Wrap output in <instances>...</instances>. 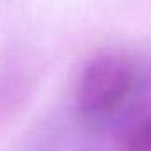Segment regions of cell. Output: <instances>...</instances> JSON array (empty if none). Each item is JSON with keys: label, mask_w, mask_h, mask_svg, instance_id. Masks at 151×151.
Returning a JSON list of instances; mask_svg holds the SVG:
<instances>
[{"label": "cell", "mask_w": 151, "mask_h": 151, "mask_svg": "<svg viewBox=\"0 0 151 151\" xmlns=\"http://www.w3.org/2000/svg\"><path fill=\"white\" fill-rule=\"evenodd\" d=\"M139 84L135 62L119 52L93 55L75 84V109L86 123L98 124L117 116Z\"/></svg>", "instance_id": "6da1fadb"}, {"label": "cell", "mask_w": 151, "mask_h": 151, "mask_svg": "<svg viewBox=\"0 0 151 151\" xmlns=\"http://www.w3.org/2000/svg\"><path fill=\"white\" fill-rule=\"evenodd\" d=\"M117 151H151V114L130 123L117 137Z\"/></svg>", "instance_id": "7a4b0ae2"}]
</instances>
